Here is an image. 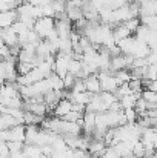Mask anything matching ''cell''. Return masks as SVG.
Instances as JSON below:
<instances>
[{
  "label": "cell",
  "instance_id": "7c38bea8",
  "mask_svg": "<svg viewBox=\"0 0 157 158\" xmlns=\"http://www.w3.org/2000/svg\"><path fill=\"white\" fill-rule=\"evenodd\" d=\"M114 75L117 77V80H119L120 83H128V81L133 78V75H131V71H129V69H120V71L114 72Z\"/></svg>",
  "mask_w": 157,
  "mask_h": 158
},
{
  "label": "cell",
  "instance_id": "e0dca14e",
  "mask_svg": "<svg viewBox=\"0 0 157 158\" xmlns=\"http://www.w3.org/2000/svg\"><path fill=\"white\" fill-rule=\"evenodd\" d=\"M69 91H72V92H83V91H86L83 78H77V80L74 81V85H72V88H71Z\"/></svg>",
  "mask_w": 157,
  "mask_h": 158
},
{
  "label": "cell",
  "instance_id": "9c48e42d",
  "mask_svg": "<svg viewBox=\"0 0 157 158\" xmlns=\"http://www.w3.org/2000/svg\"><path fill=\"white\" fill-rule=\"evenodd\" d=\"M142 97V94H128V95H123L119 98V103L122 106V109H126V107H134L137 100Z\"/></svg>",
  "mask_w": 157,
  "mask_h": 158
},
{
  "label": "cell",
  "instance_id": "52a82bcc",
  "mask_svg": "<svg viewBox=\"0 0 157 158\" xmlns=\"http://www.w3.org/2000/svg\"><path fill=\"white\" fill-rule=\"evenodd\" d=\"M0 35H2V39H3V42H5V45H6L8 48L19 45V35H17V32L14 31L12 26H8V28L0 29Z\"/></svg>",
  "mask_w": 157,
  "mask_h": 158
},
{
  "label": "cell",
  "instance_id": "2e32d148",
  "mask_svg": "<svg viewBox=\"0 0 157 158\" xmlns=\"http://www.w3.org/2000/svg\"><path fill=\"white\" fill-rule=\"evenodd\" d=\"M62 80H63V88H65L66 91H69V89L72 88L74 81L77 80V77H74L72 74H69V72H68V74H66V75H65V77H63Z\"/></svg>",
  "mask_w": 157,
  "mask_h": 158
},
{
  "label": "cell",
  "instance_id": "44dd1931",
  "mask_svg": "<svg viewBox=\"0 0 157 158\" xmlns=\"http://www.w3.org/2000/svg\"><path fill=\"white\" fill-rule=\"evenodd\" d=\"M122 158H137V157L133 155V154H129V155H125V157H122Z\"/></svg>",
  "mask_w": 157,
  "mask_h": 158
},
{
  "label": "cell",
  "instance_id": "8992f818",
  "mask_svg": "<svg viewBox=\"0 0 157 158\" xmlns=\"http://www.w3.org/2000/svg\"><path fill=\"white\" fill-rule=\"evenodd\" d=\"M25 137H26V124H17L8 129V141L25 143Z\"/></svg>",
  "mask_w": 157,
  "mask_h": 158
},
{
  "label": "cell",
  "instance_id": "ffe728a7",
  "mask_svg": "<svg viewBox=\"0 0 157 158\" xmlns=\"http://www.w3.org/2000/svg\"><path fill=\"white\" fill-rule=\"evenodd\" d=\"M3 46H6V45H5V42H3V39H2V35H0V48H3Z\"/></svg>",
  "mask_w": 157,
  "mask_h": 158
},
{
  "label": "cell",
  "instance_id": "4fadbf2b",
  "mask_svg": "<svg viewBox=\"0 0 157 158\" xmlns=\"http://www.w3.org/2000/svg\"><path fill=\"white\" fill-rule=\"evenodd\" d=\"M157 78V64H146L143 80H156Z\"/></svg>",
  "mask_w": 157,
  "mask_h": 158
},
{
  "label": "cell",
  "instance_id": "ac0fdd59",
  "mask_svg": "<svg viewBox=\"0 0 157 158\" xmlns=\"http://www.w3.org/2000/svg\"><path fill=\"white\" fill-rule=\"evenodd\" d=\"M102 158H120V155H119V152L116 151L114 146H106V149H105Z\"/></svg>",
  "mask_w": 157,
  "mask_h": 158
},
{
  "label": "cell",
  "instance_id": "d6986e66",
  "mask_svg": "<svg viewBox=\"0 0 157 158\" xmlns=\"http://www.w3.org/2000/svg\"><path fill=\"white\" fill-rule=\"evenodd\" d=\"M8 158H28V157L23 154V151H17V152H9Z\"/></svg>",
  "mask_w": 157,
  "mask_h": 158
},
{
  "label": "cell",
  "instance_id": "7a4b0ae2",
  "mask_svg": "<svg viewBox=\"0 0 157 158\" xmlns=\"http://www.w3.org/2000/svg\"><path fill=\"white\" fill-rule=\"evenodd\" d=\"M97 77L100 81V88L105 92H116V89L122 85L111 71H100L97 72Z\"/></svg>",
  "mask_w": 157,
  "mask_h": 158
},
{
  "label": "cell",
  "instance_id": "8fae6325",
  "mask_svg": "<svg viewBox=\"0 0 157 158\" xmlns=\"http://www.w3.org/2000/svg\"><path fill=\"white\" fill-rule=\"evenodd\" d=\"M23 154L28 158H39L43 152H42V148L37 146V144H26L23 146Z\"/></svg>",
  "mask_w": 157,
  "mask_h": 158
},
{
  "label": "cell",
  "instance_id": "6da1fadb",
  "mask_svg": "<svg viewBox=\"0 0 157 158\" xmlns=\"http://www.w3.org/2000/svg\"><path fill=\"white\" fill-rule=\"evenodd\" d=\"M33 29H34V32L42 40H45V39H48L52 32L55 31V19L54 17H48V15H43V17H40V19H37L34 22Z\"/></svg>",
  "mask_w": 157,
  "mask_h": 158
},
{
  "label": "cell",
  "instance_id": "5b68a950",
  "mask_svg": "<svg viewBox=\"0 0 157 158\" xmlns=\"http://www.w3.org/2000/svg\"><path fill=\"white\" fill-rule=\"evenodd\" d=\"M72 110V102L68 98V97H63L57 105L54 106L52 109V117H57V118H63L68 112Z\"/></svg>",
  "mask_w": 157,
  "mask_h": 158
},
{
  "label": "cell",
  "instance_id": "7402d4cb",
  "mask_svg": "<svg viewBox=\"0 0 157 158\" xmlns=\"http://www.w3.org/2000/svg\"><path fill=\"white\" fill-rule=\"evenodd\" d=\"M156 154H157V152H156Z\"/></svg>",
  "mask_w": 157,
  "mask_h": 158
},
{
  "label": "cell",
  "instance_id": "9a60e30c",
  "mask_svg": "<svg viewBox=\"0 0 157 158\" xmlns=\"http://www.w3.org/2000/svg\"><path fill=\"white\" fill-rule=\"evenodd\" d=\"M142 98L146 100L148 103L157 105V92H153V91H150V89H143V91H142Z\"/></svg>",
  "mask_w": 157,
  "mask_h": 158
},
{
  "label": "cell",
  "instance_id": "3957f363",
  "mask_svg": "<svg viewBox=\"0 0 157 158\" xmlns=\"http://www.w3.org/2000/svg\"><path fill=\"white\" fill-rule=\"evenodd\" d=\"M74 55L72 54H63V52H57L54 55V72L59 75V77H65L68 74V66H69V61Z\"/></svg>",
  "mask_w": 157,
  "mask_h": 158
},
{
  "label": "cell",
  "instance_id": "5bb4252c",
  "mask_svg": "<svg viewBox=\"0 0 157 158\" xmlns=\"http://www.w3.org/2000/svg\"><path fill=\"white\" fill-rule=\"evenodd\" d=\"M123 114H125L126 123H134L139 118V114H137L136 107H126V109H123Z\"/></svg>",
  "mask_w": 157,
  "mask_h": 158
},
{
  "label": "cell",
  "instance_id": "30bf717a",
  "mask_svg": "<svg viewBox=\"0 0 157 158\" xmlns=\"http://www.w3.org/2000/svg\"><path fill=\"white\" fill-rule=\"evenodd\" d=\"M112 35H114V39L119 42V40H122V39H125V37H129V35H133V32L123 25V23H120V25H116L114 28H112Z\"/></svg>",
  "mask_w": 157,
  "mask_h": 158
},
{
  "label": "cell",
  "instance_id": "ba28073f",
  "mask_svg": "<svg viewBox=\"0 0 157 158\" xmlns=\"http://www.w3.org/2000/svg\"><path fill=\"white\" fill-rule=\"evenodd\" d=\"M83 81H85V88H86L88 92H91V94H99V92H102V88H100V81H99L97 74H91V75L85 77Z\"/></svg>",
  "mask_w": 157,
  "mask_h": 158
},
{
  "label": "cell",
  "instance_id": "277c9868",
  "mask_svg": "<svg viewBox=\"0 0 157 158\" xmlns=\"http://www.w3.org/2000/svg\"><path fill=\"white\" fill-rule=\"evenodd\" d=\"M72 22L66 17V12L65 15L55 19V31H57V35L60 39H69L71 32H72Z\"/></svg>",
  "mask_w": 157,
  "mask_h": 158
}]
</instances>
